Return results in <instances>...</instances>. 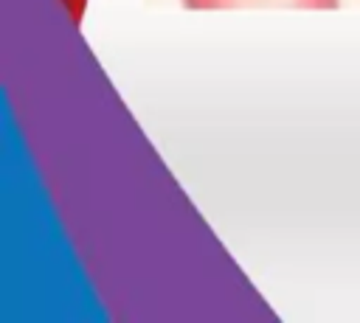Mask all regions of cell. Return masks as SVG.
<instances>
[{"label": "cell", "instance_id": "cell-1", "mask_svg": "<svg viewBox=\"0 0 360 323\" xmlns=\"http://www.w3.org/2000/svg\"><path fill=\"white\" fill-rule=\"evenodd\" d=\"M188 11H239V8H338L340 0H180Z\"/></svg>", "mask_w": 360, "mask_h": 323}]
</instances>
